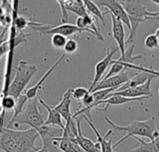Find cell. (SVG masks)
Returning a JSON list of instances; mask_svg holds the SVG:
<instances>
[{
  "label": "cell",
  "mask_w": 159,
  "mask_h": 152,
  "mask_svg": "<svg viewBox=\"0 0 159 152\" xmlns=\"http://www.w3.org/2000/svg\"><path fill=\"white\" fill-rule=\"evenodd\" d=\"M89 93V91L85 88V87H82V86H78L75 89H73V92H72V98L78 100L79 102H81Z\"/></svg>",
  "instance_id": "26"
},
{
  "label": "cell",
  "mask_w": 159,
  "mask_h": 152,
  "mask_svg": "<svg viewBox=\"0 0 159 152\" xmlns=\"http://www.w3.org/2000/svg\"><path fill=\"white\" fill-rule=\"evenodd\" d=\"M66 7L68 11L77 15L78 17H86L89 15V12L85 7L84 1L81 0H70L66 1Z\"/></svg>",
  "instance_id": "19"
},
{
  "label": "cell",
  "mask_w": 159,
  "mask_h": 152,
  "mask_svg": "<svg viewBox=\"0 0 159 152\" xmlns=\"http://www.w3.org/2000/svg\"><path fill=\"white\" fill-rule=\"evenodd\" d=\"M147 98H125L123 96H119V95H114V94H110L105 100H102L99 103V105H106L104 108L99 109L96 108L97 111H107L108 108L110 106H116V105H124L127 103H130V102H136V101H142L143 99H146ZM98 105V106H99Z\"/></svg>",
  "instance_id": "14"
},
{
  "label": "cell",
  "mask_w": 159,
  "mask_h": 152,
  "mask_svg": "<svg viewBox=\"0 0 159 152\" xmlns=\"http://www.w3.org/2000/svg\"><path fill=\"white\" fill-rule=\"evenodd\" d=\"M65 58V54H63L62 56H61L60 57V59H57V61L48 69V71L42 76V78L39 80V82H37V84L36 85H34V86H32V87H30L29 89H27L26 91H25V95H26V97L28 98V99L29 100H31V99H34V98H35L38 95V91L39 90H41V89H43V87H42V85H43V84L46 82V80L48 78V76L53 72V71L57 68V66L61 63V61L63 59Z\"/></svg>",
  "instance_id": "15"
},
{
  "label": "cell",
  "mask_w": 159,
  "mask_h": 152,
  "mask_svg": "<svg viewBox=\"0 0 159 152\" xmlns=\"http://www.w3.org/2000/svg\"><path fill=\"white\" fill-rule=\"evenodd\" d=\"M127 67L128 69H135V70H139V71H142V72H148L149 74H152V75H155L156 77H159V71H156L154 70L153 68L151 69H147V68H144L143 66H141V65H136V64H129L127 63Z\"/></svg>",
  "instance_id": "29"
},
{
  "label": "cell",
  "mask_w": 159,
  "mask_h": 152,
  "mask_svg": "<svg viewBox=\"0 0 159 152\" xmlns=\"http://www.w3.org/2000/svg\"><path fill=\"white\" fill-rule=\"evenodd\" d=\"M144 46L149 49H155L159 47V38L156 33L148 34L144 40Z\"/></svg>",
  "instance_id": "27"
},
{
  "label": "cell",
  "mask_w": 159,
  "mask_h": 152,
  "mask_svg": "<svg viewBox=\"0 0 159 152\" xmlns=\"http://www.w3.org/2000/svg\"><path fill=\"white\" fill-rule=\"evenodd\" d=\"M17 106V99L11 96L5 95L2 97L1 100V107L2 111H15Z\"/></svg>",
  "instance_id": "22"
},
{
  "label": "cell",
  "mask_w": 159,
  "mask_h": 152,
  "mask_svg": "<svg viewBox=\"0 0 159 152\" xmlns=\"http://www.w3.org/2000/svg\"><path fill=\"white\" fill-rule=\"evenodd\" d=\"M75 119H76V124H77V130H78V135L75 137V141L79 144L81 149L85 152H102L101 146L98 142L94 143L92 140L85 137L82 135V131H81L82 116H78Z\"/></svg>",
  "instance_id": "13"
},
{
  "label": "cell",
  "mask_w": 159,
  "mask_h": 152,
  "mask_svg": "<svg viewBox=\"0 0 159 152\" xmlns=\"http://www.w3.org/2000/svg\"><path fill=\"white\" fill-rule=\"evenodd\" d=\"M67 37L61 34H54L51 38V45L56 49H64V46L67 43Z\"/></svg>",
  "instance_id": "23"
},
{
  "label": "cell",
  "mask_w": 159,
  "mask_h": 152,
  "mask_svg": "<svg viewBox=\"0 0 159 152\" xmlns=\"http://www.w3.org/2000/svg\"><path fill=\"white\" fill-rule=\"evenodd\" d=\"M31 20H28L24 16H17V18L14 20V27L18 32H23L27 26H30Z\"/></svg>",
  "instance_id": "24"
},
{
  "label": "cell",
  "mask_w": 159,
  "mask_h": 152,
  "mask_svg": "<svg viewBox=\"0 0 159 152\" xmlns=\"http://www.w3.org/2000/svg\"><path fill=\"white\" fill-rule=\"evenodd\" d=\"M84 4H85V7L88 10L89 14L93 16L95 19L101 20L102 25L105 26L106 22H105V19H104V14H103V12H102L100 7L95 4V2L90 1V0H84Z\"/></svg>",
  "instance_id": "20"
},
{
  "label": "cell",
  "mask_w": 159,
  "mask_h": 152,
  "mask_svg": "<svg viewBox=\"0 0 159 152\" xmlns=\"http://www.w3.org/2000/svg\"><path fill=\"white\" fill-rule=\"evenodd\" d=\"M158 95H159V88H158Z\"/></svg>",
  "instance_id": "35"
},
{
  "label": "cell",
  "mask_w": 159,
  "mask_h": 152,
  "mask_svg": "<svg viewBox=\"0 0 159 152\" xmlns=\"http://www.w3.org/2000/svg\"><path fill=\"white\" fill-rule=\"evenodd\" d=\"M59 5H60V7H61V22L62 23H65L69 18L68 16V10H67V7H66V1H63V0H61V1H56Z\"/></svg>",
  "instance_id": "30"
},
{
  "label": "cell",
  "mask_w": 159,
  "mask_h": 152,
  "mask_svg": "<svg viewBox=\"0 0 159 152\" xmlns=\"http://www.w3.org/2000/svg\"><path fill=\"white\" fill-rule=\"evenodd\" d=\"M112 19V33L113 36L117 43V46L119 48V52L121 56H124L126 53V39H125V29H124V23L117 20L115 16L111 15Z\"/></svg>",
  "instance_id": "12"
},
{
  "label": "cell",
  "mask_w": 159,
  "mask_h": 152,
  "mask_svg": "<svg viewBox=\"0 0 159 152\" xmlns=\"http://www.w3.org/2000/svg\"><path fill=\"white\" fill-rule=\"evenodd\" d=\"M38 137V132L33 128L18 131L2 126L0 149L5 152H39L41 148L34 145Z\"/></svg>",
  "instance_id": "1"
},
{
  "label": "cell",
  "mask_w": 159,
  "mask_h": 152,
  "mask_svg": "<svg viewBox=\"0 0 159 152\" xmlns=\"http://www.w3.org/2000/svg\"><path fill=\"white\" fill-rule=\"evenodd\" d=\"M32 34H34V33H25L24 32H19V33L13 38V40H9L12 49H15L19 45H20L22 43H25L27 41V37L29 35H32Z\"/></svg>",
  "instance_id": "25"
},
{
  "label": "cell",
  "mask_w": 159,
  "mask_h": 152,
  "mask_svg": "<svg viewBox=\"0 0 159 152\" xmlns=\"http://www.w3.org/2000/svg\"><path fill=\"white\" fill-rule=\"evenodd\" d=\"M155 77H156L155 75L149 74L148 72H142L141 73H137L133 78H131L128 83H126L121 87H119L116 92H122V91H125L127 89H130V88H134V87L143 85L149 79L155 78Z\"/></svg>",
  "instance_id": "18"
},
{
  "label": "cell",
  "mask_w": 159,
  "mask_h": 152,
  "mask_svg": "<svg viewBox=\"0 0 159 152\" xmlns=\"http://www.w3.org/2000/svg\"><path fill=\"white\" fill-rule=\"evenodd\" d=\"M154 78L149 79L144 85L134 87V88H130V89H127L125 91L122 92H114L112 94L114 95H119V96H123L125 98H152L153 92L151 90V83L152 80Z\"/></svg>",
  "instance_id": "10"
},
{
  "label": "cell",
  "mask_w": 159,
  "mask_h": 152,
  "mask_svg": "<svg viewBox=\"0 0 159 152\" xmlns=\"http://www.w3.org/2000/svg\"><path fill=\"white\" fill-rule=\"evenodd\" d=\"M38 99H39V103L48 111V118L45 123V125H48V126H53V125L55 126L56 125V126H59L61 129L64 130L65 126L62 124V121H61L62 117L60 114V112L54 108V106L48 105L39 96H38Z\"/></svg>",
  "instance_id": "16"
},
{
  "label": "cell",
  "mask_w": 159,
  "mask_h": 152,
  "mask_svg": "<svg viewBox=\"0 0 159 152\" xmlns=\"http://www.w3.org/2000/svg\"><path fill=\"white\" fill-rule=\"evenodd\" d=\"M129 80H130V78L128 75L127 72L125 71V72H122L121 73H119L117 75H115V76L110 77L108 79L102 80V82L99 83V85L95 87V89L92 92H96V91H100V90H104V89H112V88L118 89L123 85L128 83Z\"/></svg>",
  "instance_id": "11"
},
{
  "label": "cell",
  "mask_w": 159,
  "mask_h": 152,
  "mask_svg": "<svg viewBox=\"0 0 159 152\" xmlns=\"http://www.w3.org/2000/svg\"><path fill=\"white\" fill-rule=\"evenodd\" d=\"M30 27L33 30V33H39V34H61L65 37L72 36L76 33H83L81 29H79L76 25H73L70 23L62 24L59 26L52 27L50 25H46L44 23H38L34 21H31Z\"/></svg>",
  "instance_id": "6"
},
{
  "label": "cell",
  "mask_w": 159,
  "mask_h": 152,
  "mask_svg": "<svg viewBox=\"0 0 159 152\" xmlns=\"http://www.w3.org/2000/svg\"><path fill=\"white\" fill-rule=\"evenodd\" d=\"M36 72H37L36 66L31 65L25 60H20L18 66L16 67V73L13 81L10 83L8 88L3 94V96L8 95L18 99L19 97L21 94H23L26 85L29 84L32 77Z\"/></svg>",
  "instance_id": "3"
},
{
  "label": "cell",
  "mask_w": 159,
  "mask_h": 152,
  "mask_svg": "<svg viewBox=\"0 0 159 152\" xmlns=\"http://www.w3.org/2000/svg\"><path fill=\"white\" fill-rule=\"evenodd\" d=\"M120 3L126 9L128 16L129 18V20H130V25H131L129 35L126 41V45H127V44L133 42L135 35H136V32L140 24L144 22L148 17H154V12L147 10V8L139 0L120 1Z\"/></svg>",
  "instance_id": "4"
},
{
  "label": "cell",
  "mask_w": 159,
  "mask_h": 152,
  "mask_svg": "<svg viewBox=\"0 0 159 152\" xmlns=\"http://www.w3.org/2000/svg\"><path fill=\"white\" fill-rule=\"evenodd\" d=\"M147 20H159V16H157V17H148Z\"/></svg>",
  "instance_id": "32"
},
{
  "label": "cell",
  "mask_w": 159,
  "mask_h": 152,
  "mask_svg": "<svg viewBox=\"0 0 159 152\" xmlns=\"http://www.w3.org/2000/svg\"><path fill=\"white\" fill-rule=\"evenodd\" d=\"M94 2L98 7H104L106 8V11L103 12L104 16L106 14H110V15L115 16L117 20H121L124 24H126L128 26V28L129 29V31H130L131 25H130L129 18L128 16V13H127L126 9L124 8V7L120 3V1H116V0H98V1H94Z\"/></svg>",
  "instance_id": "7"
},
{
  "label": "cell",
  "mask_w": 159,
  "mask_h": 152,
  "mask_svg": "<svg viewBox=\"0 0 159 152\" xmlns=\"http://www.w3.org/2000/svg\"><path fill=\"white\" fill-rule=\"evenodd\" d=\"M134 49H135V45H131L129 48H127L125 55L124 56H121L118 59V60L121 61V62H124V63L134 64V61H136L137 59H143V55H137V56H134L133 55Z\"/></svg>",
  "instance_id": "21"
},
{
  "label": "cell",
  "mask_w": 159,
  "mask_h": 152,
  "mask_svg": "<svg viewBox=\"0 0 159 152\" xmlns=\"http://www.w3.org/2000/svg\"><path fill=\"white\" fill-rule=\"evenodd\" d=\"M118 50H119L118 46H111L109 48H106L105 57L95 65V74H94V78L91 83V85L89 89V93H91L95 89V87L99 85L100 81L103 79V74L105 73L109 66L112 65L113 57Z\"/></svg>",
  "instance_id": "8"
},
{
  "label": "cell",
  "mask_w": 159,
  "mask_h": 152,
  "mask_svg": "<svg viewBox=\"0 0 159 152\" xmlns=\"http://www.w3.org/2000/svg\"><path fill=\"white\" fill-rule=\"evenodd\" d=\"M72 92H73L72 88L68 89L62 96L60 103L54 106V108L60 112V114L65 120L66 123L73 120V114L71 113V111H70V105L72 101Z\"/></svg>",
  "instance_id": "17"
},
{
  "label": "cell",
  "mask_w": 159,
  "mask_h": 152,
  "mask_svg": "<svg viewBox=\"0 0 159 152\" xmlns=\"http://www.w3.org/2000/svg\"><path fill=\"white\" fill-rule=\"evenodd\" d=\"M152 2H153V3H155V4H157V5H158V6H159V0H152Z\"/></svg>",
  "instance_id": "34"
},
{
  "label": "cell",
  "mask_w": 159,
  "mask_h": 152,
  "mask_svg": "<svg viewBox=\"0 0 159 152\" xmlns=\"http://www.w3.org/2000/svg\"><path fill=\"white\" fill-rule=\"evenodd\" d=\"M78 49V43L75 39H68L65 46H64V52L66 54H74Z\"/></svg>",
  "instance_id": "28"
},
{
  "label": "cell",
  "mask_w": 159,
  "mask_h": 152,
  "mask_svg": "<svg viewBox=\"0 0 159 152\" xmlns=\"http://www.w3.org/2000/svg\"><path fill=\"white\" fill-rule=\"evenodd\" d=\"M38 96L28 101L25 110L16 118L14 122V127H18L20 124H27L31 128L38 131L42 126L45 125V116L39 110L38 107Z\"/></svg>",
  "instance_id": "5"
},
{
  "label": "cell",
  "mask_w": 159,
  "mask_h": 152,
  "mask_svg": "<svg viewBox=\"0 0 159 152\" xmlns=\"http://www.w3.org/2000/svg\"><path fill=\"white\" fill-rule=\"evenodd\" d=\"M104 120L107 122V124L112 128L128 133L127 136L122 137L120 140H118L114 145V149L116 148L123 141H125L126 139H128L129 137H141L149 138L151 141H153L158 136V128L156 125V118L154 116H151L147 120H144V121H138V120L133 121L131 124H128L126 126H121V125L116 124L108 117H105Z\"/></svg>",
  "instance_id": "2"
},
{
  "label": "cell",
  "mask_w": 159,
  "mask_h": 152,
  "mask_svg": "<svg viewBox=\"0 0 159 152\" xmlns=\"http://www.w3.org/2000/svg\"><path fill=\"white\" fill-rule=\"evenodd\" d=\"M156 33V35H157V36L159 38V28L158 29H157V31H156V33Z\"/></svg>",
  "instance_id": "33"
},
{
  "label": "cell",
  "mask_w": 159,
  "mask_h": 152,
  "mask_svg": "<svg viewBox=\"0 0 159 152\" xmlns=\"http://www.w3.org/2000/svg\"><path fill=\"white\" fill-rule=\"evenodd\" d=\"M1 58L4 57L11 48V45H10V41L9 40H7V41H3L2 44H1Z\"/></svg>",
  "instance_id": "31"
},
{
  "label": "cell",
  "mask_w": 159,
  "mask_h": 152,
  "mask_svg": "<svg viewBox=\"0 0 159 152\" xmlns=\"http://www.w3.org/2000/svg\"><path fill=\"white\" fill-rule=\"evenodd\" d=\"M82 116V118L85 119V121L88 123V124L89 125V127L92 129V131L94 132V134L96 135V137H97V142L100 144L101 146V150L102 152H113L114 150V145L112 144L113 143V130H109L104 136L101 135L100 132L97 130L96 126L94 125V124L92 123L91 119H89L88 116H86L85 114H82L80 115Z\"/></svg>",
  "instance_id": "9"
}]
</instances>
